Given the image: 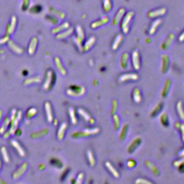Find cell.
<instances>
[{"label": "cell", "mask_w": 184, "mask_h": 184, "mask_svg": "<svg viewBox=\"0 0 184 184\" xmlns=\"http://www.w3.org/2000/svg\"><path fill=\"white\" fill-rule=\"evenodd\" d=\"M129 130V126L128 124H124L123 126L121 129L120 132H119V138L120 140H124L126 138L127 135V132H128Z\"/></svg>", "instance_id": "cell-29"}, {"label": "cell", "mask_w": 184, "mask_h": 184, "mask_svg": "<svg viewBox=\"0 0 184 184\" xmlns=\"http://www.w3.org/2000/svg\"><path fill=\"white\" fill-rule=\"evenodd\" d=\"M76 32H77V37L74 38V42L79 47V50L82 51V42H83L85 35H84V32L82 29V27L80 25H77L76 26Z\"/></svg>", "instance_id": "cell-4"}, {"label": "cell", "mask_w": 184, "mask_h": 184, "mask_svg": "<svg viewBox=\"0 0 184 184\" xmlns=\"http://www.w3.org/2000/svg\"><path fill=\"white\" fill-rule=\"evenodd\" d=\"M129 56L128 53H124L122 54L120 57V66L123 70H126L128 68V60H129Z\"/></svg>", "instance_id": "cell-18"}, {"label": "cell", "mask_w": 184, "mask_h": 184, "mask_svg": "<svg viewBox=\"0 0 184 184\" xmlns=\"http://www.w3.org/2000/svg\"><path fill=\"white\" fill-rule=\"evenodd\" d=\"M170 59L168 55L163 54L161 56V67L160 70L162 73H165L169 69Z\"/></svg>", "instance_id": "cell-8"}, {"label": "cell", "mask_w": 184, "mask_h": 184, "mask_svg": "<svg viewBox=\"0 0 184 184\" xmlns=\"http://www.w3.org/2000/svg\"><path fill=\"white\" fill-rule=\"evenodd\" d=\"M83 177H84L83 173H80L77 176V179H76V183H81L82 181H83Z\"/></svg>", "instance_id": "cell-51"}, {"label": "cell", "mask_w": 184, "mask_h": 184, "mask_svg": "<svg viewBox=\"0 0 184 184\" xmlns=\"http://www.w3.org/2000/svg\"><path fill=\"white\" fill-rule=\"evenodd\" d=\"M174 39H175V35L173 33H170L166 37L165 40L162 42L161 44V49L162 50H167L168 49L170 48V47L173 44Z\"/></svg>", "instance_id": "cell-7"}, {"label": "cell", "mask_w": 184, "mask_h": 184, "mask_svg": "<svg viewBox=\"0 0 184 184\" xmlns=\"http://www.w3.org/2000/svg\"><path fill=\"white\" fill-rule=\"evenodd\" d=\"M9 118H8V117H6L5 122H4V124L2 125V127L0 128V134H3V133H5V130H6V128H7V126L9 125Z\"/></svg>", "instance_id": "cell-45"}, {"label": "cell", "mask_w": 184, "mask_h": 184, "mask_svg": "<svg viewBox=\"0 0 184 184\" xmlns=\"http://www.w3.org/2000/svg\"><path fill=\"white\" fill-rule=\"evenodd\" d=\"M22 112L21 111H19L18 114L17 115L16 117H15V119H14V120L12 122V125H11V129L10 131H9V135L10 134H14V132H15V130H16L17 125L19 124V120H20L21 117H22Z\"/></svg>", "instance_id": "cell-19"}, {"label": "cell", "mask_w": 184, "mask_h": 184, "mask_svg": "<svg viewBox=\"0 0 184 184\" xmlns=\"http://www.w3.org/2000/svg\"><path fill=\"white\" fill-rule=\"evenodd\" d=\"M142 142V140L140 138H135L134 140H132V142L129 144V145L127 146V150L129 153H132L140 145Z\"/></svg>", "instance_id": "cell-10"}, {"label": "cell", "mask_w": 184, "mask_h": 184, "mask_svg": "<svg viewBox=\"0 0 184 184\" xmlns=\"http://www.w3.org/2000/svg\"><path fill=\"white\" fill-rule=\"evenodd\" d=\"M178 156H179V158H183L184 157V147H183V150H181V151H180L179 153H178Z\"/></svg>", "instance_id": "cell-53"}, {"label": "cell", "mask_w": 184, "mask_h": 184, "mask_svg": "<svg viewBox=\"0 0 184 184\" xmlns=\"http://www.w3.org/2000/svg\"><path fill=\"white\" fill-rule=\"evenodd\" d=\"M1 152H2V155H3V158H4V160H5V161L7 162H9V158L8 156V154H7V149H6L5 147H2V148H1Z\"/></svg>", "instance_id": "cell-44"}, {"label": "cell", "mask_w": 184, "mask_h": 184, "mask_svg": "<svg viewBox=\"0 0 184 184\" xmlns=\"http://www.w3.org/2000/svg\"><path fill=\"white\" fill-rule=\"evenodd\" d=\"M78 113H79L80 116H81L86 122L89 123L90 124H93L94 123V119L92 118L91 115H90L87 111L84 110L83 109L79 108L78 109Z\"/></svg>", "instance_id": "cell-11"}, {"label": "cell", "mask_w": 184, "mask_h": 184, "mask_svg": "<svg viewBox=\"0 0 184 184\" xmlns=\"http://www.w3.org/2000/svg\"><path fill=\"white\" fill-rule=\"evenodd\" d=\"M37 44H38V39L36 38H33L32 39V40H31V42L30 43V45H29V48H28L29 54L32 55L34 53L35 50H36Z\"/></svg>", "instance_id": "cell-30"}, {"label": "cell", "mask_w": 184, "mask_h": 184, "mask_svg": "<svg viewBox=\"0 0 184 184\" xmlns=\"http://www.w3.org/2000/svg\"><path fill=\"white\" fill-rule=\"evenodd\" d=\"M132 62L133 68L136 70H140V53L138 50H134L132 53Z\"/></svg>", "instance_id": "cell-6"}, {"label": "cell", "mask_w": 184, "mask_h": 184, "mask_svg": "<svg viewBox=\"0 0 184 184\" xmlns=\"http://www.w3.org/2000/svg\"><path fill=\"white\" fill-rule=\"evenodd\" d=\"M136 165L135 160L133 159H129L127 162V166L129 168H133Z\"/></svg>", "instance_id": "cell-46"}, {"label": "cell", "mask_w": 184, "mask_h": 184, "mask_svg": "<svg viewBox=\"0 0 184 184\" xmlns=\"http://www.w3.org/2000/svg\"><path fill=\"white\" fill-rule=\"evenodd\" d=\"M112 8V3L111 0H104L103 2V9L105 12H109Z\"/></svg>", "instance_id": "cell-34"}, {"label": "cell", "mask_w": 184, "mask_h": 184, "mask_svg": "<svg viewBox=\"0 0 184 184\" xmlns=\"http://www.w3.org/2000/svg\"><path fill=\"white\" fill-rule=\"evenodd\" d=\"M175 128L179 129V130L181 131V138L184 142V123L176 122V123H175Z\"/></svg>", "instance_id": "cell-41"}, {"label": "cell", "mask_w": 184, "mask_h": 184, "mask_svg": "<svg viewBox=\"0 0 184 184\" xmlns=\"http://www.w3.org/2000/svg\"><path fill=\"white\" fill-rule=\"evenodd\" d=\"M99 130H100L99 128H97V127H95V128L85 129V130H82L81 132H77L76 133H73V134L72 135V136L75 138H85V137L98 134V133L99 132Z\"/></svg>", "instance_id": "cell-2"}, {"label": "cell", "mask_w": 184, "mask_h": 184, "mask_svg": "<svg viewBox=\"0 0 184 184\" xmlns=\"http://www.w3.org/2000/svg\"><path fill=\"white\" fill-rule=\"evenodd\" d=\"M176 109H177L178 114L181 120L184 121V110L183 108V104H182V101H179L176 105Z\"/></svg>", "instance_id": "cell-33"}, {"label": "cell", "mask_w": 184, "mask_h": 184, "mask_svg": "<svg viewBox=\"0 0 184 184\" xmlns=\"http://www.w3.org/2000/svg\"><path fill=\"white\" fill-rule=\"evenodd\" d=\"M41 79L40 77H36V78H32V79H27L26 81H25V83L27 84V83H34V82H40Z\"/></svg>", "instance_id": "cell-47"}, {"label": "cell", "mask_w": 184, "mask_h": 184, "mask_svg": "<svg viewBox=\"0 0 184 184\" xmlns=\"http://www.w3.org/2000/svg\"><path fill=\"white\" fill-rule=\"evenodd\" d=\"M45 109H46V113L47 114V118L49 122H52L53 119V116L52 107L50 104L49 102H46L45 104Z\"/></svg>", "instance_id": "cell-22"}, {"label": "cell", "mask_w": 184, "mask_h": 184, "mask_svg": "<svg viewBox=\"0 0 184 184\" xmlns=\"http://www.w3.org/2000/svg\"><path fill=\"white\" fill-rule=\"evenodd\" d=\"M117 108H118L117 101L114 99V100L111 101V111H110V114L111 115V116L114 115L115 113H116Z\"/></svg>", "instance_id": "cell-43"}, {"label": "cell", "mask_w": 184, "mask_h": 184, "mask_svg": "<svg viewBox=\"0 0 184 184\" xmlns=\"http://www.w3.org/2000/svg\"><path fill=\"white\" fill-rule=\"evenodd\" d=\"M159 119H160V123H161V124L162 125L163 127H168V125H169V119H168V116L167 114V113L166 112H162L160 114V117H159Z\"/></svg>", "instance_id": "cell-27"}, {"label": "cell", "mask_w": 184, "mask_h": 184, "mask_svg": "<svg viewBox=\"0 0 184 184\" xmlns=\"http://www.w3.org/2000/svg\"><path fill=\"white\" fill-rule=\"evenodd\" d=\"M2 116V110H0V120H1Z\"/></svg>", "instance_id": "cell-55"}, {"label": "cell", "mask_w": 184, "mask_h": 184, "mask_svg": "<svg viewBox=\"0 0 184 184\" xmlns=\"http://www.w3.org/2000/svg\"><path fill=\"white\" fill-rule=\"evenodd\" d=\"M113 123H114V128L115 130H117L120 127V120H119V117L117 114L112 115Z\"/></svg>", "instance_id": "cell-38"}, {"label": "cell", "mask_w": 184, "mask_h": 184, "mask_svg": "<svg viewBox=\"0 0 184 184\" xmlns=\"http://www.w3.org/2000/svg\"><path fill=\"white\" fill-rule=\"evenodd\" d=\"M27 167V163H25H25L22 164L20 167H19L18 169H17V171L15 172V173H14V175H13L14 179H19V178L20 177V176L25 173V171H26Z\"/></svg>", "instance_id": "cell-21"}, {"label": "cell", "mask_w": 184, "mask_h": 184, "mask_svg": "<svg viewBox=\"0 0 184 184\" xmlns=\"http://www.w3.org/2000/svg\"><path fill=\"white\" fill-rule=\"evenodd\" d=\"M67 127H68V124L66 122L62 123L61 125H60L59 129H58V135H57L58 138L59 140H62V139L63 138L64 135H65L66 130L67 129Z\"/></svg>", "instance_id": "cell-28"}, {"label": "cell", "mask_w": 184, "mask_h": 184, "mask_svg": "<svg viewBox=\"0 0 184 184\" xmlns=\"http://www.w3.org/2000/svg\"><path fill=\"white\" fill-rule=\"evenodd\" d=\"M162 109V103L159 102L158 103V104L155 107V108L152 109L151 113H150V116L151 117H155L156 116L158 113H159V111L161 110Z\"/></svg>", "instance_id": "cell-39"}, {"label": "cell", "mask_w": 184, "mask_h": 184, "mask_svg": "<svg viewBox=\"0 0 184 184\" xmlns=\"http://www.w3.org/2000/svg\"><path fill=\"white\" fill-rule=\"evenodd\" d=\"M85 93V88L81 86H70L67 90V94L71 97H81Z\"/></svg>", "instance_id": "cell-3"}, {"label": "cell", "mask_w": 184, "mask_h": 184, "mask_svg": "<svg viewBox=\"0 0 184 184\" xmlns=\"http://www.w3.org/2000/svg\"><path fill=\"white\" fill-rule=\"evenodd\" d=\"M0 168H1V162H0Z\"/></svg>", "instance_id": "cell-56"}, {"label": "cell", "mask_w": 184, "mask_h": 184, "mask_svg": "<svg viewBox=\"0 0 184 184\" xmlns=\"http://www.w3.org/2000/svg\"><path fill=\"white\" fill-rule=\"evenodd\" d=\"M166 13V9L165 8H160L157 9L155 10L150 11L148 13V17L149 18H155V17H160L164 15Z\"/></svg>", "instance_id": "cell-12"}, {"label": "cell", "mask_w": 184, "mask_h": 184, "mask_svg": "<svg viewBox=\"0 0 184 184\" xmlns=\"http://www.w3.org/2000/svg\"><path fill=\"white\" fill-rule=\"evenodd\" d=\"M16 17L15 16L12 17V21H11V24L9 25V28L7 29V35H9L10 34H12L14 32V30H15V25H16Z\"/></svg>", "instance_id": "cell-37"}, {"label": "cell", "mask_w": 184, "mask_h": 184, "mask_svg": "<svg viewBox=\"0 0 184 184\" xmlns=\"http://www.w3.org/2000/svg\"><path fill=\"white\" fill-rule=\"evenodd\" d=\"M123 38H124V37H123V35L122 34H119L118 35H117L116 38H115L114 40L113 41L112 46H111V48H112L114 50H117V49L119 48V46H120Z\"/></svg>", "instance_id": "cell-26"}, {"label": "cell", "mask_w": 184, "mask_h": 184, "mask_svg": "<svg viewBox=\"0 0 184 184\" xmlns=\"http://www.w3.org/2000/svg\"><path fill=\"white\" fill-rule=\"evenodd\" d=\"M145 165L148 168H149V169L150 170V171L152 172V173L154 174L155 175H158V174H159L160 171H159V170H158V168L156 167V166L152 162H150V160H146L145 162Z\"/></svg>", "instance_id": "cell-25"}, {"label": "cell", "mask_w": 184, "mask_h": 184, "mask_svg": "<svg viewBox=\"0 0 184 184\" xmlns=\"http://www.w3.org/2000/svg\"><path fill=\"white\" fill-rule=\"evenodd\" d=\"M125 13V9L124 8H120L119 9L118 11H117V12L116 13V15H114V18L112 19V25H114V26H117V25H118V24L120 22V20L122 19V17L124 16Z\"/></svg>", "instance_id": "cell-13"}, {"label": "cell", "mask_w": 184, "mask_h": 184, "mask_svg": "<svg viewBox=\"0 0 184 184\" xmlns=\"http://www.w3.org/2000/svg\"><path fill=\"white\" fill-rule=\"evenodd\" d=\"M179 42H181V43L183 42L184 41V31L181 33V35H180V36L179 38Z\"/></svg>", "instance_id": "cell-52"}, {"label": "cell", "mask_w": 184, "mask_h": 184, "mask_svg": "<svg viewBox=\"0 0 184 184\" xmlns=\"http://www.w3.org/2000/svg\"><path fill=\"white\" fill-rule=\"evenodd\" d=\"M183 162H184V157L183 158H181V159L180 160H175V161L173 162V165L175 166V167H179V166L181 165V164L183 163Z\"/></svg>", "instance_id": "cell-50"}, {"label": "cell", "mask_w": 184, "mask_h": 184, "mask_svg": "<svg viewBox=\"0 0 184 184\" xmlns=\"http://www.w3.org/2000/svg\"><path fill=\"white\" fill-rule=\"evenodd\" d=\"M96 40H97V38L94 36H91L88 39V40L85 43L84 46L82 47V51L84 52H87L88 50H89L90 49L92 48V46L94 45L96 43Z\"/></svg>", "instance_id": "cell-15"}, {"label": "cell", "mask_w": 184, "mask_h": 184, "mask_svg": "<svg viewBox=\"0 0 184 184\" xmlns=\"http://www.w3.org/2000/svg\"><path fill=\"white\" fill-rule=\"evenodd\" d=\"M108 22H109V17L107 16H104L101 17L100 19H99V20L92 22L91 25V28L95 29V28H97V27L103 26V25H104L105 24H107V23H108Z\"/></svg>", "instance_id": "cell-17"}, {"label": "cell", "mask_w": 184, "mask_h": 184, "mask_svg": "<svg viewBox=\"0 0 184 184\" xmlns=\"http://www.w3.org/2000/svg\"><path fill=\"white\" fill-rule=\"evenodd\" d=\"M55 63H56V68H58V70H59L60 73L63 76L66 75V71L65 68H64V67H63V66L61 61H60V60L59 59V58H58V57L55 58Z\"/></svg>", "instance_id": "cell-31"}, {"label": "cell", "mask_w": 184, "mask_h": 184, "mask_svg": "<svg viewBox=\"0 0 184 184\" xmlns=\"http://www.w3.org/2000/svg\"><path fill=\"white\" fill-rule=\"evenodd\" d=\"M36 112H37V110L35 108H32V109H29L28 111H27V117H30H30L34 116V115L36 114Z\"/></svg>", "instance_id": "cell-48"}, {"label": "cell", "mask_w": 184, "mask_h": 184, "mask_svg": "<svg viewBox=\"0 0 184 184\" xmlns=\"http://www.w3.org/2000/svg\"><path fill=\"white\" fill-rule=\"evenodd\" d=\"M132 97L133 101H135V102L137 104H140L141 101H142V95H141V92L140 90L138 89V88H134L132 90Z\"/></svg>", "instance_id": "cell-16"}, {"label": "cell", "mask_w": 184, "mask_h": 184, "mask_svg": "<svg viewBox=\"0 0 184 184\" xmlns=\"http://www.w3.org/2000/svg\"><path fill=\"white\" fill-rule=\"evenodd\" d=\"M138 79L139 76L137 73H124L119 76L118 82H119V83H124V82H127L128 81H138Z\"/></svg>", "instance_id": "cell-5"}, {"label": "cell", "mask_w": 184, "mask_h": 184, "mask_svg": "<svg viewBox=\"0 0 184 184\" xmlns=\"http://www.w3.org/2000/svg\"><path fill=\"white\" fill-rule=\"evenodd\" d=\"M171 87V81L170 79H166L165 83L163 84V87H162L161 91V97L162 98H165L169 94L170 89Z\"/></svg>", "instance_id": "cell-14"}, {"label": "cell", "mask_w": 184, "mask_h": 184, "mask_svg": "<svg viewBox=\"0 0 184 184\" xmlns=\"http://www.w3.org/2000/svg\"><path fill=\"white\" fill-rule=\"evenodd\" d=\"M87 159L88 161H89V165L91 166V167H93V166H94V165L96 164V160L94 158V155L93 152L91 150H88L87 152Z\"/></svg>", "instance_id": "cell-32"}, {"label": "cell", "mask_w": 184, "mask_h": 184, "mask_svg": "<svg viewBox=\"0 0 184 184\" xmlns=\"http://www.w3.org/2000/svg\"><path fill=\"white\" fill-rule=\"evenodd\" d=\"M68 113H69V116L72 124H76V123H77V119H76L75 111H74V109L73 107H69V109H68Z\"/></svg>", "instance_id": "cell-35"}, {"label": "cell", "mask_w": 184, "mask_h": 184, "mask_svg": "<svg viewBox=\"0 0 184 184\" xmlns=\"http://www.w3.org/2000/svg\"><path fill=\"white\" fill-rule=\"evenodd\" d=\"M69 27V23L68 22H65L63 23V24H62L60 26L56 27V28H55L52 31L53 33H56L57 32H60V31H61L63 30H64V29H67Z\"/></svg>", "instance_id": "cell-42"}, {"label": "cell", "mask_w": 184, "mask_h": 184, "mask_svg": "<svg viewBox=\"0 0 184 184\" xmlns=\"http://www.w3.org/2000/svg\"><path fill=\"white\" fill-rule=\"evenodd\" d=\"M11 143L13 145L14 148H15V149L17 150V151L18 152V153L20 155L21 157H25V152L24 149H23V148H22V146L19 145V142L16 140H13L11 141Z\"/></svg>", "instance_id": "cell-23"}, {"label": "cell", "mask_w": 184, "mask_h": 184, "mask_svg": "<svg viewBox=\"0 0 184 184\" xmlns=\"http://www.w3.org/2000/svg\"><path fill=\"white\" fill-rule=\"evenodd\" d=\"M136 183H141V184H151L152 182L148 181V180L145 179H138V180L135 181Z\"/></svg>", "instance_id": "cell-49"}, {"label": "cell", "mask_w": 184, "mask_h": 184, "mask_svg": "<svg viewBox=\"0 0 184 184\" xmlns=\"http://www.w3.org/2000/svg\"><path fill=\"white\" fill-rule=\"evenodd\" d=\"M135 13L133 12H129L126 14L124 18H123L122 23H121V29L124 34H127L130 30V25L132 22V18L134 17Z\"/></svg>", "instance_id": "cell-1"}, {"label": "cell", "mask_w": 184, "mask_h": 184, "mask_svg": "<svg viewBox=\"0 0 184 184\" xmlns=\"http://www.w3.org/2000/svg\"><path fill=\"white\" fill-rule=\"evenodd\" d=\"M105 166H106V168L108 169V171L110 172L111 175L114 176L115 179H118V178L119 177V172L117 171L116 168L114 167V165H113L110 162H109V161L106 162H105Z\"/></svg>", "instance_id": "cell-20"}, {"label": "cell", "mask_w": 184, "mask_h": 184, "mask_svg": "<svg viewBox=\"0 0 184 184\" xmlns=\"http://www.w3.org/2000/svg\"><path fill=\"white\" fill-rule=\"evenodd\" d=\"M162 23V19H157L156 20H155L152 23L151 26H150V28L149 30V34L150 35H153L155 32H156L157 30L158 27L161 25Z\"/></svg>", "instance_id": "cell-24"}, {"label": "cell", "mask_w": 184, "mask_h": 184, "mask_svg": "<svg viewBox=\"0 0 184 184\" xmlns=\"http://www.w3.org/2000/svg\"><path fill=\"white\" fill-rule=\"evenodd\" d=\"M8 40H9V37L8 36H7L6 38H4L3 39H2V40H0V44L5 43L7 42V41Z\"/></svg>", "instance_id": "cell-54"}, {"label": "cell", "mask_w": 184, "mask_h": 184, "mask_svg": "<svg viewBox=\"0 0 184 184\" xmlns=\"http://www.w3.org/2000/svg\"><path fill=\"white\" fill-rule=\"evenodd\" d=\"M73 32V28H69L68 30L66 31V32H64L63 33H60V34L57 35V38L58 39H63V38H65L66 37L69 36L70 35H71L72 33Z\"/></svg>", "instance_id": "cell-40"}, {"label": "cell", "mask_w": 184, "mask_h": 184, "mask_svg": "<svg viewBox=\"0 0 184 184\" xmlns=\"http://www.w3.org/2000/svg\"><path fill=\"white\" fill-rule=\"evenodd\" d=\"M9 48H10L14 52L16 53L21 54L23 52V50L22 48H19V47H18V46H17L13 42H12V41H9Z\"/></svg>", "instance_id": "cell-36"}, {"label": "cell", "mask_w": 184, "mask_h": 184, "mask_svg": "<svg viewBox=\"0 0 184 184\" xmlns=\"http://www.w3.org/2000/svg\"><path fill=\"white\" fill-rule=\"evenodd\" d=\"M54 80V73L53 71L51 70H49L47 72L46 77V81L44 83V89L48 90L50 89L51 85L53 84V81Z\"/></svg>", "instance_id": "cell-9"}]
</instances>
